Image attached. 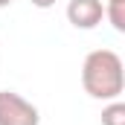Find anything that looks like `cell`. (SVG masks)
Here are the masks:
<instances>
[{
  "label": "cell",
  "mask_w": 125,
  "mask_h": 125,
  "mask_svg": "<svg viewBox=\"0 0 125 125\" xmlns=\"http://www.w3.org/2000/svg\"><path fill=\"white\" fill-rule=\"evenodd\" d=\"M105 18L102 0H70L67 3V21L76 29H96Z\"/></svg>",
  "instance_id": "obj_3"
},
{
  "label": "cell",
  "mask_w": 125,
  "mask_h": 125,
  "mask_svg": "<svg viewBox=\"0 0 125 125\" xmlns=\"http://www.w3.org/2000/svg\"><path fill=\"white\" fill-rule=\"evenodd\" d=\"M29 3L35 9H52V6H55V0H29Z\"/></svg>",
  "instance_id": "obj_5"
},
{
  "label": "cell",
  "mask_w": 125,
  "mask_h": 125,
  "mask_svg": "<svg viewBox=\"0 0 125 125\" xmlns=\"http://www.w3.org/2000/svg\"><path fill=\"white\" fill-rule=\"evenodd\" d=\"M102 125H125V105L119 99H114L102 108Z\"/></svg>",
  "instance_id": "obj_4"
},
{
  "label": "cell",
  "mask_w": 125,
  "mask_h": 125,
  "mask_svg": "<svg viewBox=\"0 0 125 125\" xmlns=\"http://www.w3.org/2000/svg\"><path fill=\"white\" fill-rule=\"evenodd\" d=\"M0 125H41V114L15 90H0Z\"/></svg>",
  "instance_id": "obj_2"
},
{
  "label": "cell",
  "mask_w": 125,
  "mask_h": 125,
  "mask_svg": "<svg viewBox=\"0 0 125 125\" xmlns=\"http://www.w3.org/2000/svg\"><path fill=\"white\" fill-rule=\"evenodd\" d=\"M108 3H125V0H105V6H108Z\"/></svg>",
  "instance_id": "obj_7"
},
{
  "label": "cell",
  "mask_w": 125,
  "mask_h": 125,
  "mask_svg": "<svg viewBox=\"0 0 125 125\" xmlns=\"http://www.w3.org/2000/svg\"><path fill=\"white\" fill-rule=\"evenodd\" d=\"M82 87L90 99L114 102L125 90V70L122 58L114 50H93L84 55L82 64Z\"/></svg>",
  "instance_id": "obj_1"
},
{
  "label": "cell",
  "mask_w": 125,
  "mask_h": 125,
  "mask_svg": "<svg viewBox=\"0 0 125 125\" xmlns=\"http://www.w3.org/2000/svg\"><path fill=\"white\" fill-rule=\"evenodd\" d=\"M15 0H0V9H6V6H12Z\"/></svg>",
  "instance_id": "obj_6"
}]
</instances>
